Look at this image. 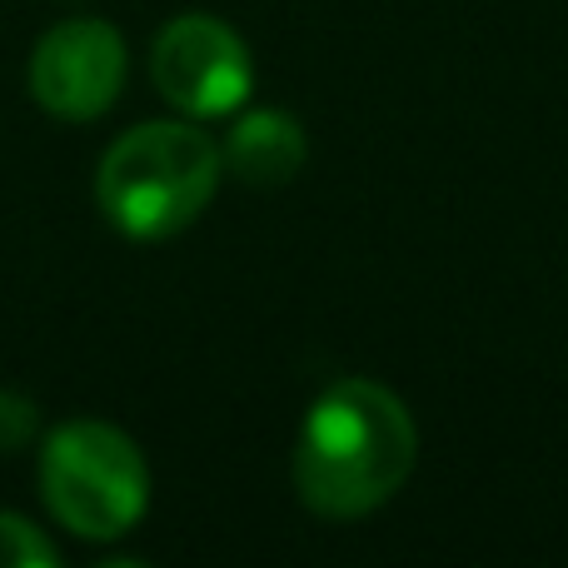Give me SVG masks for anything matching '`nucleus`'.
Segmentation results:
<instances>
[{"label": "nucleus", "mask_w": 568, "mask_h": 568, "mask_svg": "<svg viewBox=\"0 0 568 568\" xmlns=\"http://www.w3.org/2000/svg\"><path fill=\"white\" fill-rule=\"evenodd\" d=\"M150 75H155V90L175 110H185L195 120H220L235 115L250 100L255 60L225 20L190 10V16H175L155 36Z\"/></svg>", "instance_id": "4"}, {"label": "nucleus", "mask_w": 568, "mask_h": 568, "mask_svg": "<svg viewBox=\"0 0 568 568\" xmlns=\"http://www.w3.org/2000/svg\"><path fill=\"white\" fill-rule=\"evenodd\" d=\"M220 155H225V170L235 180H245L255 190H275V185H290L304 170L310 140H304L300 120L284 115V110H245L230 125Z\"/></svg>", "instance_id": "6"}, {"label": "nucleus", "mask_w": 568, "mask_h": 568, "mask_svg": "<svg viewBox=\"0 0 568 568\" xmlns=\"http://www.w3.org/2000/svg\"><path fill=\"white\" fill-rule=\"evenodd\" d=\"M125 85V40L110 20L75 16L50 26L30 55V100L55 120H95Z\"/></svg>", "instance_id": "5"}, {"label": "nucleus", "mask_w": 568, "mask_h": 568, "mask_svg": "<svg viewBox=\"0 0 568 568\" xmlns=\"http://www.w3.org/2000/svg\"><path fill=\"white\" fill-rule=\"evenodd\" d=\"M60 549L20 514H0V568H55Z\"/></svg>", "instance_id": "7"}, {"label": "nucleus", "mask_w": 568, "mask_h": 568, "mask_svg": "<svg viewBox=\"0 0 568 568\" xmlns=\"http://www.w3.org/2000/svg\"><path fill=\"white\" fill-rule=\"evenodd\" d=\"M225 155L200 125L145 120L105 150L95 170V200L130 240H170L190 230L215 200Z\"/></svg>", "instance_id": "2"}, {"label": "nucleus", "mask_w": 568, "mask_h": 568, "mask_svg": "<svg viewBox=\"0 0 568 568\" xmlns=\"http://www.w3.org/2000/svg\"><path fill=\"white\" fill-rule=\"evenodd\" d=\"M36 429H40L36 404L16 389H0V454L26 449V444L36 439Z\"/></svg>", "instance_id": "8"}, {"label": "nucleus", "mask_w": 568, "mask_h": 568, "mask_svg": "<svg viewBox=\"0 0 568 568\" xmlns=\"http://www.w3.org/2000/svg\"><path fill=\"white\" fill-rule=\"evenodd\" d=\"M419 429L394 389L339 379L310 404L294 439V489L324 519H364L414 474Z\"/></svg>", "instance_id": "1"}, {"label": "nucleus", "mask_w": 568, "mask_h": 568, "mask_svg": "<svg viewBox=\"0 0 568 568\" xmlns=\"http://www.w3.org/2000/svg\"><path fill=\"white\" fill-rule=\"evenodd\" d=\"M40 499L50 519L75 539L110 544L145 519L150 469L125 429L100 419H70L45 434Z\"/></svg>", "instance_id": "3"}]
</instances>
